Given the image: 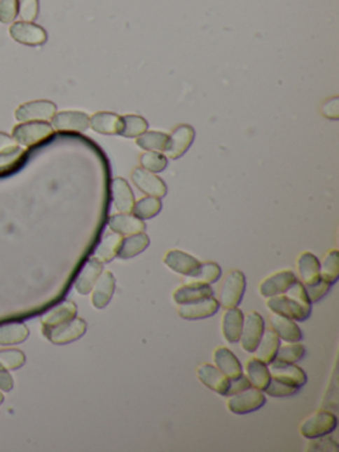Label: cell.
I'll list each match as a JSON object with an SVG mask.
<instances>
[{
  "label": "cell",
  "instance_id": "obj_1",
  "mask_svg": "<svg viewBox=\"0 0 339 452\" xmlns=\"http://www.w3.org/2000/svg\"><path fill=\"white\" fill-rule=\"evenodd\" d=\"M267 307L273 313L291 319L294 321H305L312 312V303L305 292L303 284L298 280L282 295L268 298Z\"/></svg>",
  "mask_w": 339,
  "mask_h": 452
},
{
  "label": "cell",
  "instance_id": "obj_2",
  "mask_svg": "<svg viewBox=\"0 0 339 452\" xmlns=\"http://www.w3.org/2000/svg\"><path fill=\"white\" fill-rule=\"evenodd\" d=\"M245 276L242 271H230V274L226 276L220 288L219 305L224 310L239 307L245 292Z\"/></svg>",
  "mask_w": 339,
  "mask_h": 452
},
{
  "label": "cell",
  "instance_id": "obj_3",
  "mask_svg": "<svg viewBox=\"0 0 339 452\" xmlns=\"http://www.w3.org/2000/svg\"><path fill=\"white\" fill-rule=\"evenodd\" d=\"M338 425L335 414L322 410L306 418L300 426V434L306 439H314L331 434Z\"/></svg>",
  "mask_w": 339,
  "mask_h": 452
},
{
  "label": "cell",
  "instance_id": "obj_4",
  "mask_svg": "<svg viewBox=\"0 0 339 452\" xmlns=\"http://www.w3.org/2000/svg\"><path fill=\"white\" fill-rule=\"evenodd\" d=\"M53 134V128L46 121H31L13 128V138L25 147L46 141Z\"/></svg>",
  "mask_w": 339,
  "mask_h": 452
},
{
  "label": "cell",
  "instance_id": "obj_5",
  "mask_svg": "<svg viewBox=\"0 0 339 452\" xmlns=\"http://www.w3.org/2000/svg\"><path fill=\"white\" fill-rule=\"evenodd\" d=\"M86 322L80 317H74L53 328H43V333L52 344L65 345L81 338L86 333Z\"/></svg>",
  "mask_w": 339,
  "mask_h": 452
},
{
  "label": "cell",
  "instance_id": "obj_6",
  "mask_svg": "<svg viewBox=\"0 0 339 452\" xmlns=\"http://www.w3.org/2000/svg\"><path fill=\"white\" fill-rule=\"evenodd\" d=\"M265 394L263 390H258L256 387H249L242 393L230 395L227 401V407L232 414L236 416H244L256 411L265 405Z\"/></svg>",
  "mask_w": 339,
  "mask_h": 452
},
{
  "label": "cell",
  "instance_id": "obj_7",
  "mask_svg": "<svg viewBox=\"0 0 339 452\" xmlns=\"http://www.w3.org/2000/svg\"><path fill=\"white\" fill-rule=\"evenodd\" d=\"M264 331H265V324L263 316L254 310L247 313L244 316L242 334L239 340L242 349L248 353H254Z\"/></svg>",
  "mask_w": 339,
  "mask_h": 452
},
{
  "label": "cell",
  "instance_id": "obj_8",
  "mask_svg": "<svg viewBox=\"0 0 339 452\" xmlns=\"http://www.w3.org/2000/svg\"><path fill=\"white\" fill-rule=\"evenodd\" d=\"M10 35L15 41L25 46H31V47L43 46L48 39L47 32L43 27L32 22H25V20L13 23L10 28Z\"/></svg>",
  "mask_w": 339,
  "mask_h": 452
},
{
  "label": "cell",
  "instance_id": "obj_9",
  "mask_svg": "<svg viewBox=\"0 0 339 452\" xmlns=\"http://www.w3.org/2000/svg\"><path fill=\"white\" fill-rule=\"evenodd\" d=\"M56 105L50 101L39 100L23 104L16 109L15 117L20 122H31V121H48L53 119L56 114Z\"/></svg>",
  "mask_w": 339,
  "mask_h": 452
},
{
  "label": "cell",
  "instance_id": "obj_10",
  "mask_svg": "<svg viewBox=\"0 0 339 452\" xmlns=\"http://www.w3.org/2000/svg\"><path fill=\"white\" fill-rule=\"evenodd\" d=\"M298 281L296 274L291 270H282L276 274H270L260 284V295L263 298H273L285 293L293 284Z\"/></svg>",
  "mask_w": 339,
  "mask_h": 452
},
{
  "label": "cell",
  "instance_id": "obj_11",
  "mask_svg": "<svg viewBox=\"0 0 339 452\" xmlns=\"http://www.w3.org/2000/svg\"><path fill=\"white\" fill-rule=\"evenodd\" d=\"M134 185L148 197L163 198L167 194V186L163 179L159 178L154 173H150L142 167L135 168L132 173Z\"/></svg>",
  "mask_w": 339,
  "mask_h": 452
},
{
  "label": "cell",
  "instance_id": "obj_12",
  "mask_svg": "<svg viewBox=\"0 0 339 452\" xmlns=\"http://www.w3.org/2000/svg\"><path fill=\"white\" fill-rule=\"evenodd\" d=\"M220 305L219 301L214 296L203 298L190 304L178 305V314L183 320L195 321V320H203L214 316L218 312Z\"/></svg>",
  "mask_w": 339,
  "mask_h": 452
},
{
  "label": "cell",
  "instance_id": "obj_13",
  "mask_svg": "<svg viewBox=\"0 0 339 452\" xmlns=\"http://www.w3.org/2000/svg\"><path fill=\"white\" fill-rule=\"evenodd\" d=\"M163 262L171 271L187 277H193L202 264L193 255L179 250L169 251L163 258Z\"/></svg>",
  "mask_w": 339,
  "mask_h": 452
},
{
  "label": "cell",
  "instance_id": "obj_14",
  "mask_svg": "<svg viewBox=\"0 0 339 452\" xmlns=\"http://www.w3.org/2000/svg\"><path fill=\"white\" fill-rule=\"evenodd\" d=\"M268 368H269L272 378L289 383L297 389L303 387L307 381L305 371L300 366H297L296 364H282V362H277V361H272L268 365Z\"/></svg>",
  "mask_w": 339,
  "mask_h": 452
},
{
  "label": "cell",
  "instance_id": "obj_15",
  "mask_svg": "<svg viewBox=\"0 0 339 452\" xmlns=\"http://www.w3.org/2000/svg\"><path fill=\"white\" fill-rule=\"evenodd\" d=\"M194 128L190 125H181L170 135L169 146L165 153L170 159H178L188 150L194 142Z\"/></svg>",
  "mask_w": 339,
  "mask_h": 452
},
{
  "label": "cell",
  "instance_id": "obj_16",
  "mask_svg": "<svg viewBox=\"0 0 339 452\" xmlns=\"http://www.w3.org/2000/svg\"><path fill=\"white\" fill-rule=\"evenodd\" d=\"M116 291V277L110 271H102L92 289V305L96 310H104L110 303Z\"/></svg>",
  "mask_w": 339,
  "mask_h": 452
},
{
  "label": "cell",
  "instance_id": "obj_17",
  "mask_svg": "<svg viewBox=\"0 0 339 452\" xmlns=\"http://www.w3.org/2000/svg\"><path fill=\"white\" fill-rule=\"evenodd\" d=\"M211 296H214L212 286L206 283L193 281L190 284H184L179 286L178 289H175L172 293V300L177 305H183V304H190Z\"/></svg>",
  "mask_w": 339,
  "mask_h": 452
},
{
  "label": "cell",
  "instance_id": "obj_18",
  "mask_svg": "<svg viewBox=\"0 0 339 452\" xmlns=\"http://www.w3.org/2000/svg\"><path fill=\"white\" fill-rule=\"evenodd\" d=\"M53 128L60 131H84L90 126V117L83 112H60L52 119Z\"/></svg>",
  "mask_w": 339,
  "mask_h": 452
},
{
  "label": "cell",
  "instance_id": "obj_19",
  "mask_svg": "<svg viewBox=\"0 0 339 452\" xmlns=\"http://www.w3.org/2000/svg\"><path fill=\"white\" fill-rule=\"evenodd\" d=\"M110 230L121 237H130L134 234L145 232L146 225L142 219L130 214L111 215L108 220Z\"/></svg>",
  "mask_w": 339,
  "mask_h": 452
},
{
  "label": "cell",
  "instance_id": "obj_20",
  "mask_svg": "<svg viewBox=\"0 0 339 452\" xmlns=\"http://www.w3.org/2000/svg\"><path fill=\"white\" fill-rule=\"evenodd\" d=\"M196 373H198L199 381L202 382L208 389H211L212 392L220 394V395L227 394L230 380L216 366L205 364L198 368Z\"/></svg>",
  "mask_w": 339,
  "mask_h": 452
},
{
  "label": "cell",
  "instance_id": "obj_21",
  "mask_svg": "<svg viewBox=\"0 0 339 452\" xmlns=\"http://www.w3.org/2000/svg\"><path fill=\"white\" fill-rule=\"evenodd\" d=\"M104 271V264L98 262L97 259L92 258L89 259L83 268V271L78 274L74 288L80 295H88L92 292L93 286L99 277V274Z\"/></svg>",
  "mask_w": 339,
  "mask_h": 452
},
{
  "label": "cell",
  "instance_id": "obj_22",
  "mask_svg": "<svg viewBox=\"0 0 339 452\" xmlns=\"http://www.w3.org/2000/svg\"><path fill=\"white\" fill-rule=\"evenodd\" d=\"M111 198L117 211H120L122 214H130L133 211L134 203H135L133 191L125 179H113Z\"/></svg>",
  "mask_w": 339,
  "mask_h": 452
},
{
  "label": "cell",
  "instance_id": "obj_23",
  "mask_svg": "<svg viewBox=\"0 0 339 452\" xmlns=\"http://www.w3.org/2000/svg\"><path fill=\"white\" fill-rule=\"evenodd\" d=\"M215 365L228 380L236 378L242 374V366L237 357L230 352L228 347L220 346L214 353Z\"/></svg>",
  "mask_w": 339,
  "mask_h": 452
},
{
  "label": "cell",
  "instance_id": "obj_24",
  "mask_svg": "<svg viewBox=\"0 0 339 452\" xmlns=\"http://www.w3.org/2000/svg\"><path fill=\"white\" fill-rule=\"evenodd\" d=\"M242 322H244V313L237 307L226 310L224 312L221 329H223L224 338L230 344L239 343L240 334H242Z\"/></svg>",
  "mask_w": 339,
  "mask_h": 452
},
{
  "label": "cell",
  "instance_id": "obj_25",
  "mask_svg": "<svg viewBox=\"0 0 339 452\" xmlns=\"http://www.w3.org/2000/svg\"><path fill=\"white\" fill-rule=\"evenodd\" d=\"M270 325L272 329L279 335V340H284L285 343H300L303 340L301 329L291 319L275 313L270 317Z\"/></svg>",
  "mask_w": 339,
  "mask_h": 452
},
{
  "label": "cell",
  "instance_id": "obj_26",
  "mask_svg": "<svg viewBox=\"0 0 339 452\" xmlns=\"http://www.w3.org/2000/svg\"><path fill=\"white\" fill-rule=\"evenodd\" d=\"M245 370H247V378L251 382V386L264 392V389L267 387L268 383L272 378L267 364L254 357L247 362Z\"/></svg>",
  "mask_w": 339,
  "mask_h": 452
},
{
  "label": "cell",
  "instance_id": "obj_27",
  "mask_svg": "<svg viewBox=\"0 0 339 452\" xmlns=\"http://www.w3.org/2000/svg\"><path fill=\"white\" fill-rule=\"evenodd\" d=\"M297 267H298V274L303 286L314 283L318 279H321V274H319L321 262L314 253L312 252L301 253L297 260Z\"/></svg>",
  "mask_w": 339,
  "mask_h": 452
},
{
  "label": "cell",
  "instance_id": "obj_28",
  "mask_svg": "<svg viewBox=\"0 0 339 452\" xmlns=\"http://www.w3.org/2000/svg\"><path fill=\"white\" fill-rule=\"evenodd\" d=\"M122 239L123 237L116 234V232L105 234L104 238L101 239V241L98 243L97 248L95 251V259H97L98 262H101L102 264L111 262L118 255Z\"/></svg>",
  "mask_w": 339,
  "mask_h": 452
},
{
  "label": "cell",
  "instance_id": "obj_29",
  "mask_svg": "<svg viewBox=\"0 0 339 452\" xmlns=\"http://www.w3.org/2000/svg\"><path fill=\"white\" fill-rule=\"evenodd\" d=\"M77 314V305L73 301H64L59 307L49 310L43 317L41 325L43 328H53L64 322L69 321Z\"/></svg>",
  "mask_w": 339,
  "mask_h": 452
},
{
  "label": "cell",
  "instance_id": "obj_30",
  "mask_svg": "<svg viewBox=\"0 0 339 452\" xmlns=\"http://www.w3.org/2000/svg\"><path fill=\"white\" fill-rule=\"evenodd\" d=\"M279 347V337L276 334L273 329L270 331H264L263 337L256 347L254 353L256 358L263 361L264 364L269 365L277 354V350Z\"/></svg>",
  "mask_w": 339,
  "mask_h": 452
},
{
  "label": "cell",
  "instance_id": "obj_31",
  "mask_svg": "<svg viewBox=\"0 0 339 452\" xmlns=\"http://www.w3.org/2000/svg\"><path fill=\"white\" fill-rule=\"evenodd\" d=\"M148 244H150V239L145 232H139V234L126 237V238L122 239L121 247H120L117 258L123 259V260L132 259L134 256L142 253L148 247Z\"/></svg>",
  "mask_w": 339,
  "mask_h": 452
},
{
  "label": "cell",
  "instance_id": "obj_32",
  "mask_svg": "<svg viewBox=\"0 0 339 452\" xmlns=\"http://www.w3.org/2000/svg\"><path fill=\"white\" fill-rule=\"evenodd\" d=\"M90 128L99 134H118L121 117L116 113L99 112L90 117Z\"/></svg>",
  "mask_w": 339,
  "mask_h": 452
},
{
  "label": "cell",
  "instance_id": "obj_33",
  "mask_svg": "<svg viewBox=\"0 0 339 452\" xmlns=\"http://www.w3.org/2000/svg\"><path fill=\"white\" fill-rule=\"evenodd\" d=\"M169 134L160 131H147L137 137V145L146 152L165 153L169 146Z\"/></svg>",
  "mask_w": 339,
  "mask_h": 452
},
{
  "label": "cell",
  "instance_id": "obj_34",
  "mask_svg": "<svg viewBox=\"0 0 339 452\" xmlns=\"http://www.w3.org/2000/svg\"><path fill=\"white\" fill-rule=\"evenodd\" d=\"M29 335V331L22 322H11L0 326V345L22 344Z\"/></svg>",
  "mask_w": 339,
  "mask_h": 452
},
{
  "label": "cell",
  "instance_id": "obj_35",
  "mask_svg": "<svg viewBox=\"0 0 339 452\" xmlns=\"http://www.w3.org/2000/svg\"><path fill=\"white\" fill-rule=\"evenodd\" d=\"M148 129V124L144 117L129 114L121 117V128L118 134L126 138H137Z\"/></svg>",
  "mask_w": 339,
  "mask_h": 452
},
{
  "label": "cell",
  "instance_id": "obj_36",
  "mask_svg": "<svg viewBox=\"0 0 339 452\" xmlns=\"http://www.w3.org/2000/svg\"><path fill=\"white\" fill-rule=\"evenodd\" d=\"M319 274L321 279H324L328 284L337 283L339 277V252L337 250L327 252L326 256L324 258V262H321L319 267Z\"/></svg>",
  "mask_w": 339,
  "mask_h": 452
},
{
  "label": "cell",
  "instance_id": "obj_37",
  "mask_svg": "<svg viewBox=\"0 0 339 452\" xmlns=\"http://www.w3.org/2000/svg\"><path fill=\"white\" fill-rule=\"evenodd\" d=\"M162 210V202L157 197H146L139 199L138 202L134 203L133 213L135 216H138L139 219L146 220V219H151L154 216H157Z\"/></svg>",
  "mask_w": 339,
  "mask_h": 452
},
{
  "label": "cell",
  "instance_id": "obj_38",
  "mask_svg": "<svg viewBox=\"0 0 339 452\" xmlns=\"http://www.w3.org/2000/svg\"><path fill=\"white\" fill-rule=\"evenodd\" d=\"M305 356V346L300 343H286L279 345L276 358L273 361L282 364H296Z\"/></svg>",
  "mask_w": 339,
  "mask_h": 452
},
{
  "label": "cell",
  "instance_id": "obj_39",
  "mask_svg": "<svg viewBox=\"0 0 339 452\" xmlns=\"http://www.w3.org/2000/svg\"><path fill=\"white\" fill-rule=\"evenodd\" d=\"M139 162H141L142 168H145L150 173H154V174L162 173L169 165L167 157H165L162 153H158V152L144 153L139 158Z\"/></svg>",
  "mask_w": 339,
  "mask_h": 452
},
{
  "label": "cell",
  "instance_id": "obj_40",
  "mask_svg": "<svg viewBox=\"0 0 339 452\" xmlns=\"http://www.w3.org/2000/svg\"><path fill=\"white\" fill-rule=\"evenodd\" d=\"M221 276V268L216 262H202L196 274L191 277L194 281L212 284L216 283Z\"/></svg>",
  "mask_w": 339,
  "mask_h": 452
},
{
  "label": "cell",
  "instance_id": "obj_41",
  "mask_svg": "<svg viewBox=\"0 0 339 452\" xmlns=\"http://www.w3.org/2000/svg\"><path fill=\"white\" fill-rule=\"evenodd\" d=\"M25 364V353L18 349L0 350V365L7 370H16Z\"/></svg>",
  "mask_w": 339,
  "mask_h": 452
},
{
  "label": "cell",
  "instance_id": "obj_42",
  "mask_svg": "<svg viewBox=\"0 0 339 452\" xmlns=\"http://www.w3.org/2000/svg\"><path fill=\"white\" fill-rule=\"evenodd\" d=\"M25 157V150L20 149L19 146L15 147L13 150L3 152L0 153V174L8 173L18 166Z\"/></svg>",
  "mask_w": 339,
  "mask_h": 452
},
{
  "label": "cell",
  "instance_id": "obj_43",
  "mask_svg": "<svg viewBox=\"0 0 339 452\" xmlns=\"http://www.w3.org/2000/svg\"><path fill=\"white\" fill-rule=\"evenodd\" d=\"M297 392H298L297 387L291 386L289 383L276 380V378H270L267 387L264 389V393L270 395V397H276V398L291 397V395H294Z\"/></svg>",
  "mask_w": 339,
  "mask_h": 452
},
{
  "label": "cell",
  "instance_id": "obj_44",
  "mask_svg": "<svg viewBox=\"0 0 339 452\" xmlns=\"http://www.w3.org/2000/svg\"><path fill=\"white\" fill-rule=\"evenodd\" d=\"M330 286L331 284H328L324 279H318L314 283L305 284L303 288H305V292L307 295L309 301L312 304H314V303H318L321 298L326 296L327 292L330 291Z\"/></svg>",
  "mask_w": 339,
  "mask_h": 452
},
{
  "label": "cell",
  "instance_id": "obj_45",
  "mask_svg": "<svg viewBox=\"0 0 339 452\" xmlns=\"http://www.w3.org/2000/svg\"><path fill=\"white\" fill-rule=\"evenodd\" d=\"M339 450L338 443L333 441L330 437H319L310 439V443L306 447V451L337 452Z\"/></svg>",
  "mask_w": 339,
  "mask_h": 452
},
{
  "label": "cell",
  "instance_id": "obj_46",
  "mask_svg": "<svg viewBox=\"0 0 339 452\" xmlns=\"http://www.w3.org/2000/svg\"><path fill=\"white\" fill-rule=\"evenodd\" d=\"M18 10L25 22H34L39 15V0H18Z\"/></svg>",
  "mask_w": 339,
  "mask_h": 452
},
{
  "label": "cell",
  "instance_id": "obj_47",
  "mask_svg": "<svg viewBox=\"0 0 339 452\" xmlns=\"http://www.w3.org/2000/svg\"><path fill=\"white\" fill-rule=\"evenodd\" d=\"M18 12V0H0V23H11Z\"/></svg>",
  "mask_w": 339,
  "mask_h": 452
},
{
  "label": "cell",
  "instance_id": "obj_48",
  "mask_svg": "<svg viewBox=\"0 0 339 452\" xmlns=\"http://www.w3.org/2000/svg\"><path fill=\"white\" fill-rule=\"evenodd\" d=\"M251 387V382L248 381L247 375H239L236 378H232L228 383V389H227V394L226 395H235V394L242 393L244 390Z\"/></svg>",
  "mask_w": 339,
  "mask_h": 452
},
{
  "label": "cell",
  "instance_id": "obj_49",
  "mask_svg": "<svg viewBox=\"0 0 339 452\" xmlns=\"http://www.w3.org/2000/svg\"><path fill=\"white\" fill-rule=\"evenodd\" d=\"M322 113L327 119H338V98L334 97L326 101L322 107Z\"/></svg>",
  "mask_w": 339,
  "mask_h": 452
},
{
  "label": "cell",
  "instance_id": "obj_50",
  "mask_svg": "<svg viewBox=\"0 0 339 452\" xmlns=\"http://www.w3.org/2000/svg\"><path fill=\"white\" fill-rule=\"evenodd\" d=\"M13 387V380L11 374L0 365V389L3 392H11Z\"/></svg>",
  "mask_w": 339,
  "mask_h": 452
},
{
  "label": "cell",
  "instance_id": "obj_51",
  "mask_svg": "<svg viewBox=\"0 0 339 452\" xmlns=\"http://www.w3.org/2000/svg\"><path fill=\"white\" fill-rule=\"evenodd\" d=\"M15 147H18V142L13 140V137H10L6 133H0V153L13 150Z\"/></svg>",
  "mask_w": 339,
  "mask_h": 452
},
{
  "label": "cell",
  "instance_id": "obj_52",
  "mask_svg": "<svg viewBox=\"0 0 339 452\" xmlns=\"http://www.w3.org/2000/svg\"><path fill=\"white\" fill-rule=\"evenodd\" d=\"M3 401H4V395H3V393H0V405L3 404Z\"/></svg>",
  "mask_w": 339,
  "mask_h": 452
}]
</instances>
